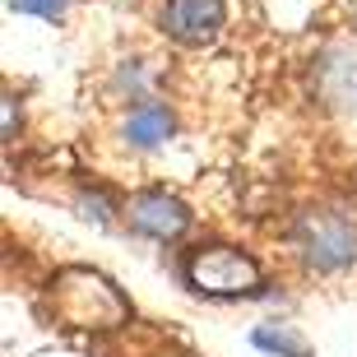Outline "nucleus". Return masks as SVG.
Wrapping results in <instances>:
<instances>
[{"instance_id":"obj_1","label":"nucleus","mask_w":357,"mask_h":357,"mask_svg":"<svg viewBox=\"0 0 357 357\" xmlns=\"http://www.w3.org/2000/svg\"><path fill=\"white\" fill-rule=\"evenodd\" d=\"M185 283L204 297H246L260 288V265L232 246H199L185 255Z\"/></svg>"},{"instance_id":"obj_2","label":"nucleus","mask_w":357,"mask_h":357,"mask_svg":"<svg viewBox=\"0 0 357 357\" xmlns=\"http://www.w3.org/2000/svg\"><path fill=\"white\" fill-rule=\"evenodd\" d=\"M297 241L311 269H344L357 255V232L348 227L344 213H302Z\"/></svg>"},{"instance_id":"obj_3","label":"nucleus","mask_w":357,"mask_h":357,"mask_svg":"<svg viewBox=\"0 0 357 357\" xmlns=\"http://www.w3.org/2000/svg\"><path fill=\"white\" fill-rule=\"evenodd\" d=\"M162 28L176 42H209L223 28V0H167Z\"/></svg>"},{"instance_id":"obj_4","label":"nucleus","mask_w":357,"mask_h":357,"mask_svg":"<svg viewBox=\"0 0 357 357\" xmlns=\"http://www.w3.org/2000/svg\"><path fill=\"white\" fill-rule=\"evenodd\" d=\"M130 223L139 227V232H149V237L158 241H172L185 232V223H190V213H185L181 199L162 195V190H149V195H139L130 204Z\"/></svg>"},{"instance_id":"obj_5","label":"nucleus","mask_w":357,"mask_h":357,"mask_svg":"<svg viewBox=\"0 0 357 357\" xmlns=\"http://www.w3.org/2000/svg\"><path fill=\"white\" fill-rule=\"evenodd\" d=\"M126 135H130V144H139V149L162 144V139L172 135V116H167V107H139V112L126 121Z\"/></svg>"},{"instance_id":"obj_6","label":"nucleus","mask_w":357,"mask_h":357,"mask_svg":"<svg viewBox=\"0 0 357 357\" xmlns=\"http://www.w3.org/2000/svg\"><path fill=\"white\" fill-rule=\"evenodd\" d=\"M255 344L260 348H269V353H283V357H311V348L297 339L292 330H283V325H265V330H255Z\"/></svg>"},{"instance_id":"obj_7","label":"nucleus","mask_w":357,"mask_h":357,"mask_svg":"<svg viewBox=\"0 0 357 357\" xmlns=\"http://www.w3.org/2000/svg\"><path fill=\"white\" fill-rule=\"evenodd\" d=\"M70 0H10V10L19 14H38V19H61Z\"/></svg>"}]
</instances>
